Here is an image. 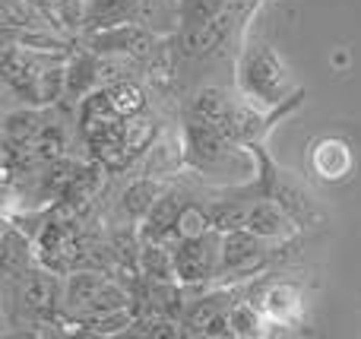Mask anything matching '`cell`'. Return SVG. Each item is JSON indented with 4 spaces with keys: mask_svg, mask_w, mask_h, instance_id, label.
<instances>
[{
    "mask_svg": "<svg viewBox=\"0 0 361 339\" xmlns=\"http://www.w3.org/2000/svg\"><path fill=\"white\" fill-rule=\"evenodd\" d=\"M238 89H241V99L260 108H276L298 92L292 86V76H288L282 57L273 51V44L263 42L244 44L241 57H238Z\"/></svg>",
    "mask_w": 361,
    "mask_h": 339,
    "instance_id": "1",
    "label": "cell"
},
{
    "mask_svg": "<svg viewBox=\"0 0 361 339\" xmlns=\"http://www.w3.org/2000/svg\"><path fill=\"white\" fill-rule=\"evenodd\" d=\"M130 308V292L118 285L108 273L92 270V266H76L63 279V314L70 321H82L105 311Z\"/></svg>",
    "mask_w": 361,
    "mask_h": 339,
    "instance_id": "2",
    "label": "cell"
},
{
    "mask_svg": "<svg viewBox=\"0 0 361 339\" xmlns=\"http://www.w3.org/2000/svg\"><path fill=\"white\" fill-rule=\"evenodd\" d=\"M16 289V304L23 317H29L32 327H48L63 311V283L61 273L51 266H29L16 283H6Z\"/></svg>",
    "mask_w": 361,
    "mask_h": 339,
    "instance_id": "3",
    "label": "cell"
},
{
    "mask_svg": "<svg viewBox=\"0 0 361 339\" xmlns=\"http://www.w3.org/2000/svg\"><path fill=\"white\" fill-rule=\"evenodd\" d=\"M171 254H175L178 283L193 285L216 279L219 270H222V232L209 228L206 235H197V238H178L171 245Z\"/></svg>",
    "mask_w": 361,
    "mask_h": 339,
    "instance_id": "4",
    "label": "cell"
},
{
    "mask_svg": "<svg viewBox=\"0 0 361 339\" xmlns=\"http://www.w3.org/2000/svg\"><path fill=\"white\" fill-rule=\"evenodd\" d=\"M273 245L260 235L238 228V232H225L222 235V270L219 276L225 279H250L257 273H263V266L273 257Z\"/></svg>",
    "mask_w": 361,
    "mask_h": 339,
    "instance_id": "5",
    "label": "cell"
},
{
    "mask_svg": "<svg viewBox=\"0 0 361 339\" xmlns=\"http://www.w3.org/2000/svg\"><path fill=\"white\" fill-rule=\"evenodd\" d=\"M228 149H238V146L228 143V137H225L212 121L187 111L184 165H190V168H197V171H209V168H216V165H222L225 159H228Z\"/></svg>",
    "mask_w": 361,
    "mask_h": 339,
    "instance_id": "6",
    "label": "cell"
},
{
    "mask_svg": "<svg viewBox=\"0 0 361 339\" xmlns=\"http://www.w3.org/2000/svg\"><path fill=\"white\" fill-rule=\"evenodd\" d=\"M159 44V35L143 23H118L95 32L89 38V48L95 54H130V57H149Z\"/></svg>",
    "mask_w": 361,
    "mask_h": 339,
    "instance_id": "7",
    "label": "cell"
},
{
    "mask_svg": "<svg viewBox=\"0 0 361 339\" xmlns=\"http://www.w3.org/2000/svg\"><path fill=\"white\" fill-rule=\"evenodd\" d=\"M235 6H225L222 13H216L212 19L200 25H190V29H180V51L187 57H209L228 42L231 29H235Z\"/></svg>",
    "mask_w": 361,
    "mask_h": 339,
    "instance_id": "8",
    "label": "cell"
},
{
    "mask_svg": "<svg viewBox=\"0 0 361 339\" xmlns=\"http://www.w3.org/2000/svg\"><path fill=\"white\" fill-rule=\"evenodd\" d=\"M260 311L269 327L295 330L305 321V292L295 283H276L260 295Z\"/></svg>",
    "mask_w": 361,
    "mask_h": 339,
    "instance_id": "9",
    "label": "cell"
},
{
    "mask_svg": "<svg viewBox=\"0 0 361 339\" xmlns=\"http://www.w3.org/2000/svg\"><path fill=\"white\" fill-rule=\"evenodd\" d=\"M180 209H184V200H180L178 190H165V194L156 200V207L140 219L137 238L140 241H162V245H175L178 241Z\"/></svg>",
    "mask_w": 361,
    "mask_h": 339,
    "instance_id": "10",
    "label": "cell"
},
{
    "mask_svg": "<svg viewBox=\"0 0 361 339\" xmlns=\"http://www.w3.org/2000/svg\"><path fill=\"white\" fill-rule=\"evenodd\" d=\"M244 228L254 235H260V238L267 241H276V245H282V241H288L295 235V219L292 213H288L282 203H276L273 197L269 200H250V209H247V222H244Z\"/></svg>",
    "mask_w": 361,
    "mask_h": 339,
    "instance_id": "11",
    "label": "cell"
},
{
    "mask_svg": "<svg viewBox=\"0 0 361 339\" xmlns=\"http://www.w3.org/2000/svg\"><path fill=\"white\" fill-rule=\"evenodd\" d=\"M311 168L330 184L345 181L355 168V152L343 137H320L311 146Z\"/></svg>",
    "mask_w": 361,
    "mask_h": 339,
    "instance_id": "12",
    "label": "cell"
},
{
    "mask_svg": "<svg viewBox=\"0 0 361 339\" xmlns=\"http://www.w3.org/2000/svg\"><path fill=\"white\" fill-rule=\"evenodd\" d=\"M32 264V245L16 226L6 222L4 238H0V270H4V283H16Z\"/></svg>",
    "mask_w": 361,
    "mask_h": 339,
    "instance_id": "13",
    "label": "cell"
},
{
    "mask_svg": "<svg viewBox=\"0 0 361 339\" xmlns=\"http://www.w3.org/2000/svg\"><path fill=\"white\" fill-rule=\"evenodd\" d=\"M44 127V114L35 111V108H19V111H10L4 118V146L6 149H32L38 130Z\"/></svg>",
    "mask_w": 361,
    "mask_h": 339,
    "instance_id": "14",
    "label": "cell"
},
{
    "mask_svg": "<svg viewBox=\"0 0 361 339\" xmlns=\"http://www.w3.org/2000/svg\"><path fill=\"white\" fill-rule=\"evenodd\" d=\"M102 61L95 51H76L67 63V99L82 101L86 92L102 80Z\"/></svg>",
    "mask_w": 361,
    "mask_h": 339,
    "instance_id": "15",
    "label": "cell"
},
{
    "mask_svg": "<svg viewBox=\"0 0 361 339\" xmlns=\"http://www.w3.org/2000/svg\"><path fill=\"white\" fill-rule=\"evenodd\" d=\"M231 108H235V101L228 99V92L219 86H203L193 92L190 99V111L200 114V118L212 121V124L219 127V130H228V121H231Z\"/></svg>",
    "mask_w": 361,
    "mask_h": 339,
    "instance_id": "16",
    "label": "cell"
},
{
    "mask_svg": "<svg viewBox=\"0 0 361 339\" xmlns=\"http://www.w3.org/2000/svg\"><path fill=\"white\" fill-rule=\"evenodd\" d=\"M70 327L80 330L89 336H118V333H130L133 327V311L130 308H118V311H105V314H92L82 321H70Z\"/></svg>",
    "mask_w": 361,
    "mask_h": 339,
    "instance_id": "17",
    "label": "cell"
},
{
    "mask_svg": "<svg viewBox=\"0 0 361 339\" xmlns=\"http://www.w3.org/2000/svg\"><path fill=\"white\" fill-rule=\"evenodd\" d=\"M156 118L146 111L140 114H130V118H124V130H121V137H124V149L127 156H143V152L152 149V143H156Z\"/></svg>",
    "mask_w": 361,
    "mask_h": 339,
    "instance_id": "18",
    "label": "cell"
},
{
    "mask_svg": "<svg viewBox=\"0 0 361 339\" xmlns=\"http://www.w3.org/2000/svg\"><path fill=\"white\" fill-rule=\"evenodd\" d=\"M165 184L156 181V178H140V181H133L130 187L124 190V213L130 216V219H143L146 213H149L152 207H156V200L165 194Z\"/></svg>",
    "mask_w": 361,
    "mask_h": 339,
    "instance_id": "19",
    "label": "cell"
},
{
    "mask_svg": "<svg viewBox=\"0 0 361 339\" xmlns=\"http://www.w3.org/2000/svg\"><path fill=\"white\" fill-rule=\"evenodd\" d=\"M105 92H108V101H111V108L121 114V118H130V114L146 111V92L140 89V82L118 80V82H111Z\"/></svg>",
    "mask_w": 361,
    "mask_h": 339,
    "instance_id": "20",
    "label": "cell"
},
{
    "mask_svg": "<svg viewBox=\"0 0 361 339\" xmlns=\"http://www.w3.org/2000/svg\"><path fill=\"white\" fill-rule=\"evenodd\" d=\"M32 149H35V162H44V165L57 162V159L63 156V149H67V133H63V127L57 124V121H44V127L38 130Z\"/></svg>",
    "mask_w": 361,
    "mask_h": 339,
    "instance_id": "21",
    "label": "cell"
},
{
    "mask_svg": "<svg viewBox=\"0 0 361 339\" xmlns=\"http://www.w3.org/2000/svg\"><path fill=\"white\" fill-rule=\"evenodd\" d=\"M247 209H250V203H241V200H216L209 207L212 228L222 235L238 232V228H244V222H247Z\"/></svg>",
    "mask_w": 361,
    "mask_h": 339,
    "instance_id": "22",
    "label": "cell"
},
{
    "mask_svg": "<svg viewBox=\"0 0 361 339\" xmlns=\"http://www.w3.org/2000/svg\"><path fill=\"white\" fill-rule=\"evenodd\" d=\"M228 321H231V330H235V336H263L267 330L263 327H269L267 323V317H263V311L260 308H254L250 302H238V304H231L228 308Z\"/></svg>",
    "mask_w": 361,
    "mask_h": 339,
    "instance_id": "23",
    "label": "cell"
},
{
    "mask_svg": "<svg viewBox=\"0 0 361 339\" xmlns=\"http://www.w3.org/2000/svg\"><path fill=\"white\" fill-rule=\"evenodd\" d=\"M225 6L228 0H178V23L180 29H190V25H200L216 13H222Z\"/></svg>",
    "mask_w": 361,
    "mask_h": 339,
    "instance_id": "24",
    "label": "cell"
},
{
    "mask_svg": "<svg viewBox=\"0 0 361 339\" xmlns=\"http://www.w3.org/2000/svg\"><path fill=\"white\" fill-rule=\"evenodd\" d=\"M212 228L209 209L197 207V203H184L178 219V238H197V235H206Z\"/></svg>",
    "mask_w": 361,
    "mask_h": 339,
    "instance_id": "25",
    "label": "cell"
}]
</instances>
